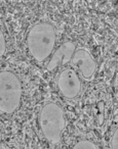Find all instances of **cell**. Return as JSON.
Returning <instances> with one entry per match:
<instances>
[{"label":"cell","mask_w":118,"mask_h":149,"mask_svg":"<svg viewBox=\"0 0 118 149\" xmlns=\"http://www.w3.org/2000/svg\"><path fill=\"white\" fill-rule=\"evenodd\" d=\"M56 31L52 24L39 23L30 29L27 36L29 53L37 61L49 57L56 45Z\"/></svg>","instance_id":"obj_1"},{"label":"cell","mask_w":118,"mask_h":149,"mask_svg":"<svg viewBox=\"0 0 118 149\" xmlns=\"http://www.w3.org/2000/svg\"><path fill=\"white\" fill-rule=\"evenodd\" d=\"M38 123L45 139L52 144H58L62 140L63 131L66 126L64 111L54 102L46 103L38 114Z\"/></svg>","instance_id":"obj_2"},{"label":"cell","mask_w":118,"mask_h":149,"mask_svg":"<svg viewBox=\"0 0 118 149\" xmlns=\"http://www.w3.org/2000/svg\"><path fill=\"white\" fill-rule=\"evenodd\" d=\"M22 98V85L19 78L9 70L0 74V110L1 113H13L19 108Z\"/></svg>","instance_id":"obj_3"},{"label":"cell","mask_w":118,"mask_h":149,"mask_svg":"<svg viewBox=\"0 0 118 149\" xmlns=\"http://www.w3.org/2000/svg\"><path fill=\"white\" fill-rule=\"evenodd\" d=\"M60 92L68 99L75 98L81 91V82L78 74L73 68H65L58 78Z\"/></svg>","instance_id":"obj_4"},{"label":"cell","mask_w":118,"mask_h":149,"mask_svg":"<svg viewBox=\"0 0 118 149\" xmlns=\"http://www.w3.org/2000/svg\"><path fill=\"white\" fill-rule=\"evenodd\" d=\"M70 62L75 68L79 70L84 79H90L97 70L95 60L87 50L82 48L75 50Z\"/></svg>","instance_id":"obj_5"},{"label":"cell","mask_w":118,"mask_h":149,"mask_svg":"<svg viewBox=\"0 0 118 149\" xmlns=\"http://www.w3.org/2000/svg\"><path fill=\"white\" fill-rule=\"evenodd\" d=\"M76 50V46L73 42H65L63 43L52 55L48 61L46 68L47 70H54L59 66L65 65L71 61L73 54Z\"/></svg>","instance_id":"obj_6"},{"label":"cell","mask_w":118,"mask_h":149,"mask_svg":"<svg viewBox=\"0 0 118 149\" xmlns=\"http://www.w3.org/2000/svg\"><path fill=\"white\" fill-rule=\"evenodd\" d=\"M72 149H98L97 145L89 140H81L74 145Z\"/></svg>","instance_id":"obj_7"},{"label":"cell","mask_w":118,"mask_h":149,"mask_svg":"<svg viewBox=\"0 0 118 149\" xmlns=\"http://www.w3.org/2000/svg\"><path fill=\"white\" fill-rule=\"evenodd\" d=\"M5 50H6V45H5V39L4 35L2 33V30L0 32V56L2 57V55L5 53Z\"/></svg>","instance_id":"obj_8"},{"label":"cell","mask_w":118,"mask_h":149,"mask_svg":"<svg viewBox=\"0 0 118 149\" xmlns=\"http://www.w3.org/2000/svg\"><path fill=\"white\" fill-rule=\"evenodd\" d=\"M110 145H111L112 149H117V130L114 131L113 135H112L111 141H110Z\"/></svg>","instance_id":"obj_9"}]
</instances>
